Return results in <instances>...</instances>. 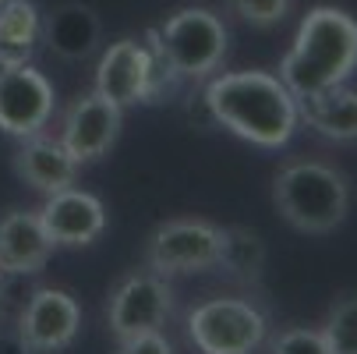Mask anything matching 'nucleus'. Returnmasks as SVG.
Returning <instances> with one entry per match:
<instances>
[{"instance_id": "11", "label": "nucleus", "mask_w": 357, "mask_h": 354, "mask_svg": "<svg viewBox=\"0 0 357 354\" xmlns=\"http://www.w3.org/2000/svg\"><path fill=\"white\" fill-rule=\"evenodd\" d=\"M39 213V223L46 230V237L54 241V248H82V244H92L99 234L107 230V209L92 191H82V188H64V191H54L46 195L43 209Z\"/></svg>"}, {"instance_id": "16", "label": "nucleus", "mask_w": 357, "mask_h": 354, "mask_svg": "<svg viewBox=\"0 0 357 354\" xmlns=\"http://www.w3.org/2000/svg\"><path fill=\"white\" fill-rule=\"evenodd\" d=\"M99 36H103V25L89 4H64L43 22V43L61 61H85L99 46Z\"/></svg>"}, {"instance_id": "20", "label": "nucleus", "mask_w": 357, "mask_h": 354, "mask_svg": "<svg viewBox=\"0 0 357 354\" xmlns=\"http://www.w3.org/2000/svg\"><path fill=\"white\" fill-rule=\"evenodd\" d=\"M227 4L234 8L237 18H244L248 25H276L287 18L290 11V0H227Z\"/></svg>"}, {"instance_id": "25", "label": "nucleus", "mask_w": 357, "mask_h": 354, "mask_svg": "<svg viewBox=\"0 0 357 354\" xmlns=\"http://www.w3.org/2000/svg\"><path fill=\"white\" fill-rule=\"evenodd\" d=\"M0 71H4V64H0Z\"/></svg>"}, {"instance_id": "1", "label": "nucleus", "mask_w": 357, "mask_h": 354, "mask_svg": "<svg viewBox=\"0 0 357 354\" xmlns=\"http://www.w3.org/2000/svg\"><path fill=\"white\" fill-rule=\"evenodd\" d=\"M202 96H206L213 121L251 145L280 149L301 128L294 92L280 82V75H269V71L216 75L209 78Z\"/></svg>"}, {"instance_id": "22", "label": "nucleus", "mask_w": 357, "mask_h": 354, "mask_svg": "<svg viewBox=\"0 0 357 354\" xmlns=\"http://www.w3.org/2000/svg\"><path fill=\"white\" fill-rule=\"evenodd\" d=\"M117 354H174V347H170V340L163 333H142V337L121 340Z\"/></svg>"}, {"instance_id": "3", "label": "nucleus", "mask_w": 357, "mask_h": 354, "mask_svg": "<svg viewBox=\"0 0 357 354\" xmlns=\"http://www.w3.org/2000/svg\"><path fill=\"white\" fill-rule=\"evenodd\" d=\"M273 202L280 216L301 234H329L350 213V188L340 170L315 160H301L276 174Z\"/></svg>"}, {"instance_id": "12", "label": "nucleus", "mask_w": 357, "mask_h": 354, "mask_svg": "<svg viewBox=\"0 0 357 354\" xmlns=\"http://www.w3.org/2000/svg\"><path fill=\"white\" fill-rule=\"evenodd\" d=\"M149 68H152V54L149 46L138 39H117L96 68V92L124 107L145 103L149 96Z\"/></svg>"}, {"instance_id": "4", "label": "nucleus", "mask_w": 357, "mask_h": 354, "mask_svg": "<svg viewBox=\"0 0 357 354\" xmlns=\"http://www.w3.org/2000/svg\"><path fill=\"white\" fill-rule=\"evenodd\" d=\"M145 43L160 50L177 78L202 82L223 64L230 32L223 18L209 8H181L160 29H149Z\"/></svg>"}, {"instance_id": "5", "label": "nucleus", "mask_w": 357, "mask_h": 354, "mask_svg": "<svg viewBox=\"0 0 357 354\" xmlns=\"http://www.w3.org/2000/svg\"><path fill=\"white\" fill-rule=\"evenodd\" d=\"M188 337L202 354H255L266 340V316L251 301L213 297L191 309Z\"/></svg>"}, {"instance_id": "24", "label": "nucleus", "mask_w": 357, "mask_h": 354, "mask_svg": "<svg viewBox=\"0 0 357 354\" xmlns=\"http://www.w3.org/2000/svg\"><path fill=\"white\" fill-rule=\"evenodd\" d=\"M0 312H4V283H0Z\"/></svg>"}, {"instance_id": "10", "label": "nucleus", "mask_w": 357, "mask_h": 354, "mask_svg": "<svg viewBox=\"0 0 357 354\" xmlns=\"http://www.w3.org/2000/svg\"><path fill=\"white\" fill-rule=\"evenodd\" d=\"M78 326H82V309L61 287L32 290V297L25 301V309L18 316V333L39 354H57L71 347L78 337Z\"/></svg>"}, {"instance_id": "19", "label": "nucleus", "mask_w": 357, "mask_h": 354, "mask_svg": "<svg viewBox=\"0 0 357 354\" xmlns=\"http://www.w3.org/2000/svg\"><path fill=\"white\" fill-rule=\"evenodd\" d=\"M319 333H322L329 354H357V294L336 301Z\"/></svg>"}, {"instance_id": "18", "label": "nucleus", "mask_w": 357, "mask_h": 354, "mask_svg": "<svg viewBox=\"0 0 357 354\" xmlns=\"http://www.w3.org/2000/svg\"><path fill=\"white\" fill-rule=\"evenodd\" d=\"M234 280L241 283H259L262 266H266V244L262 237L248 227H223L220 237V263Z\"/></svg>"}, {"instance_id": "17", "label": "nucleus", "mask_w": 357, "mask_h": 354, "mask_svg": "<svg viewBox=\"0 0 357 354\" xmlns=\"http://www.w3.org/2000/svg\"><path fill=\"white\" fill-rule=\"evenodd\" d=\"M43 43V15L29 0H4L0 4V64H32Z\"/></svg>"}, {"instance_id": "15", "label": "nucleus", "mask_w": 357, "mask_h": 354, "mask_svg": "<svg viewBox=\"0 0 357 354\" xmlns=\"http://www.w3.org/2000/svg\"><path fill=\"white\" fill-rule=\"evenodd\" d=\"M297 117L329 142H357V89L333 85L297 99Z\"/></svg>"}, {"instance_id": "14", "label": "nucleus", "mask_w": 357, "mask_h": 354, "mask_svg": "<svg viewBox=\"0 0 357 354\" xmlns=\"http://www.w3.org/2000/svg\"><path fill=\"white\" fill-rule=\"evenodd\" d=\"M15 174L43 191V195H54L75 184L78 177V163L71 160V153L61 145V138H46L43 131L32 138H22L18 153H15Z\"/></svg>"}, {"instance_id": "7", "label": "nucleus", "mask_w": 357, "mask_h": 354, "mask_svg": "<svg viewBox=\"0 0 357 354\" xmlns=\"http://www.w3.org/2000/svg\"><path fill=\"white\" fill-rule=\"evenodd\" d=\"M174 312V294L156 273H131L107 305V323L117 340H131L142 333H160Z\"/></svg>"}, {"instance_id": "23", "label": "nucleus", "mask_w": 357, "mask_h": 354, "mask_svg": "<svg viewBox=\"0 0 357 354\" xmlns=\"http://www.w3.org/2000/svg\"><path fill=\"white\" fill-rule=\"evenodd\" d=\"M0 354H32V347L18 330H0Z\"/></svg>"}, {"instance_id": "6", "label": "nucleus", "mask_w": 357, "mask_h": 354, "mask_svg": "<svg viewBox=\"0 0 357 354\" xmlns=\"http://www.w3.org/2000/svg\"><path fill=\"white\" fill-rule=\"evenodd\" d=\"M220 237L223 227L209 220H170L149 237V270L156 276L206 273L220 263Z\"/></svg>"}, {"instance_id": "13", "label": "nucleus", "mask_w": 357, "mask_h": 354, "mask_svg": "<svg viewBox=\"0 0 357 354\" xmlns=\"http://www.w3.org/2000/svg\"><path fill=\"white\" fill-rule=\"evenodd\" d=\"M50 256H54V241L46 237L39 213L32 209L4 213V220H0V273L32 276L50 263Z\"/></svg>"}, {"instance_id": "8", "label": "nucleus", "mask_w": 357, "mask_h": 354, "mask_svg": "<svg viewBox=\"0 0 357 354\" xmlns=\"http://www.w3.org/2000/svg\"><path fill=\"white\" fill-rule=\"evenodd\" d=\"M57 96L43 71L32 64H15L0 71V131L11 138L39 135L54 117Z\"/></svg>"}, {"instance_id": "2", "label": "nucleus", "mask_w": 357, "mask_h": 354, "mask_svg": "<svg viewBox=\"0 0 357 354\" xmlns=\"http://www.w3.org/2000/svg\"><path fill=\"white\" fill-rule=\"evenodd\" d=\"M357 71V22L340 8H312L301 18L290 54L280 64V82L294 99L343 85Z\"/></svg>"}, {"instance_id": "21", "label": "nucleus", "mask_w": 357, "mask_h": 354, "mask_svg": "<svg viewBox=\"0 0 357 354\" xmlns=\"http://www.w3.org/2000/svg\"><path fill=\"white\" fill-rule=\"evenodd\" d=\"M273 354H329V347H326L319 330L294 326V330H287L273 340Z\"/></svg>"}, {"instance_id": "26", "label": "nucleus", "mask_w": 357, "mask_h": 354, "mask_svg": "<svg viewBox=\"0 0 357 354\" xmlns=\"http://www.w3.org/2000/svg\"><path fill=\"white\" fill-rule=\"evenodd\" d=\"M0 4H4V0H0Z\"/></svg>"}, {"instance_id": "9", "label": "nucleus", "mask_w": 357, "mask_h": 354, "mask_svg": "<svg viewBox=\"0 0 357 354\" xmlns=\"http://www.w3.org/2000/svg\"><path fill=\"white\" fill-rule=\"evenodd\" d=\"M124 124V110L110 99H103L99 92L78 96L75 103L64 110L61 121V145L71 153V160L82 163H96L99 156H107Z\"/></svg>"}]
</instances>
